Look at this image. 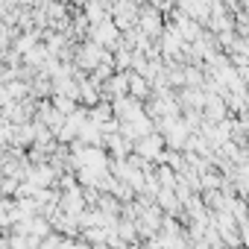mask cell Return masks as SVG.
<instances>
[{"instance_id":"6da1fadb","label":"cell","mask_w":249,"mask_h":249,"mask_svg":"<svg viewBox=\"0 0 249 249\" xmlns=\"http://www.w3.org/2000/svg\"><path fill=\"white\" fill-rule=\"evenodd\" d=\"M161 144H164L161 135H147V138H138V141L132 144V150H135L141 159H156V156L161 153Z\"/></svg>"},{"instance_id":"7a4b0ae2","label":"cell","mask_w":249,"mask_h":249,"mask_svg":"<svg viewBox=\"0 0 249 249\" xmlns=\"http://www.w3.org/2000/svg\"><path fill=\"white\" fill-rule=\"evenodd\" d=\"M138 24H141L144 36H159V33H161V18L156 15V9H147V12H144V18H141Z\"/></svg>"}]
</instances>
